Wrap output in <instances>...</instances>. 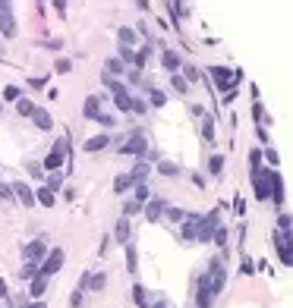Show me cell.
<instances>
[{
	"instance_id": "5bb4252c",
	"label": "cell",
	"mask_w": 293,
	"mask_h": 308,
	"mask_svg": "<svg viewBox=\"0 0 293 308\" xmlns=\"http://www.w3.org/2000/svg\"><path fill=\"white\" fill-rule=\"evenodd\" d=\"M145 220H161V214H164V201L161 198H151V201H145Z\"/></svg>"
},
{
	"instance_id": "ac0fdd59",
	"label": "cell",
	"mask_w": 293,
	"mask_h": 308,
	"mask_svg": "<svg viewBox=\"0 0 293 308\" xmlns=\"http://www.w3.org/2000/svg\"><path fill=\"white\" fill-rule=\"evenodd\" d=\"M145 94H148V101L155 104V107H164V104H167V94H164V91H158L155 85H151V82L145 85Z\"/></svg>"
},
{
	"instance_id": "4316f807",
	"label": "cell",
	"mask_w": 293,
	"mask_h": 308,
	"mask_svg": "<svg viewBox=\"0 0 293 308\" xmlns=\"http://www.w3.org/2000/svg\"><path fill=\"white\" fill-rule=\"evenodd\" d=\"M202 138L205 141H215V123H212V116H202Z\"/></svg>"
},
{
	"instance_id": "d4e9b609",
	"label": "cell",
	"mask_w": 293,
	"mask_h": 308,
	"mask_svg": "<svg viewBox=\"0 0 293 308\" xmlns=\"http://www.w3.org/2000/svg\"><path fill=\"white\" fill-rule=\"evenodd\" d=\"M123 69H126V66H123L120 60H117V57H111V60L104 63V76H111V79H114V76H120Z\"/></svg>"
},
{
	"instance_id": "bcb514c9",
	"label": "cell",
	"mask_w": 293,
	"mask_h": 308,
	"mask_svg": "<svg viewBox=\"0 0 293 308\" xmlns=\"http://www.w3.org/2000/svg\"><path fill=\"white\" fill-rule=\"evenodd\" d=\"M277 227H280V233H290V217L280 214V217H277Z\"/></svg>"
},
{
	"instance_id": "681fc988",
	"label": "cell",
	"mask_w": 293,
	"mask_h": 308,
	"mask_svg": "<svg viewBox=\"0 0 293 308\" xmlns=\"http://www.w3.org/2000/svg\"><path fill=\"white\" fill-rule=\"evenodd\" d=\"M189 113H192V116H196V120H202V116H205V113H208V110H205V107H199V104H196V107H189Z\"/></svg>"
},
{
	"instance_id": "7bdbcfd3",
	"label": "cell",
	"mask_w": 293,
	"mask_h": 308,
	"mask_svg": "<svg viewBox=\"0 0 293 308\" xmlns=\"http://www.w3.org/2000/svg\"><path fill=\"white\" fill-rule=\"evenodd\" d=\"M4 98H7V101H19V98H22V91H19L16 85H7V88H4Z\"/></svg>"
},
{
	"instance_id": "7402d4cb",
	"label": "cell",
	"mask_w": 293,
	"mask_h": 308,
	"mask_svg": "<svg viewBox=\"0 0 293 308\" xmlns=\"http://www.w3.org/2000/svg\"><path fill=\"white\" fill-rule=\"evenodd\" d=\"M161 217H167L170 223H183L186 220V211L183 208H170V205H164V214Z\"/></svg>"
},
{
	"instance_id": "d590c367",
	"label": "cell",
	"mask_w": 293,
	"mask_h": 308,
	"mask_svg": "<svg viewBox=\"0 0 293 308\" xmlns=\"http://www.w3.org/2000/svg\"><path fill=\"white\" fill-rule=\"evenodd\" d=\"M158 170H161L164 176H177V173H180V167H177V164H170V161H161Z\"/></svg>"
},
{
	"instance_id": "f5cc1de1",
	"label": "cell",
	"mask_w": 293,
	"mask_h": 308,
	"mask_svg": "<svg viewBox=\"0 0 293 308\" xmlns=\"http://www.w3.org/2000/svg\"><path fill=\"white\" fill-rule=\"evenodd\" d=\"M148 308H167V305H164V302H155V305H148Z\"/></svg>"
},
{
	"instance_id": "6da1fadb",
	"label": "cell",
	"mask_w": 293,
	"mask_h": 308,
	"mask_svg": "<svg viewBox=\"0 0 293 308\" xmlns=\"http://www.w3.org/2000/svg\"><path fill=\"white\" fill-rule=\"evenodd\" d=\"M202 280H205V286L212 289V295H218L227 286V264L221 261V258H212V261H208V270L202 274Z\"/></svg>"
},
{
	"instance_id": "d6a6232c",
	"label": "cell",
	"mask_w": 293,
	"mask_h": 308,
	"mask_svg": "<svg viewBox=\"0 0 293 308\" xmlns=\"http://www.w3.org/2000/svg\"><path fill=\"white\" fill-rule=\"evenodd\" d=\"M19 277H22V280H26V283H32L35 277H38V264H26V267H22V270H19Z\"/></svg>"
},
{
	"instance_id": "e0dca14e",
	"label": "cell",
	"mask_w": 293,
	"mask_h": 308,
	"mask_svg": "<svg viewBox=\"0 0 293 308\" xmlns=\"http://www.w3.org/2000/svg\"><path fill=\"white\" fill-rule=\"evenodd\" d=\"M108 145H111V135H104V132H101V135H95V138H88V141H85V151H88V154H95V151L108 148Z\"/></svg>"
},
{
	"instance_id": "ffe728a7",
	"label": "cell",
	"mask_w": 293,
	"mask_h": 308,
	"mask_svg": "<svg viewBox=\"0 0 293 308\" xmlns=\"http://www.w3.org/2000/svg\"><path fill=\"white\" fill-rule=\"evenodd\" d=\"M114 104H117V110H120V113H130V110H133V98H130V91L114 94Z\"/></svg>"
},
{
	"instance_id": "52a82bcc",
	"label": "cell",
	"mask_w": 293,
	"mask_h": 308,
	"mask_svg": "<svg viewBox=\"0 0 293 308\" xmlns=\"http://www.w3.org/2000/svg\"><path fill=\"white\" fill-rule=\"evenodd\" d=\"M22 255H26L29 264H38V261H44V255H48V242H44V239H32L26 248H22Z\"/></svg>"
},
{
	"instance_id": "db71d44e",
	"label": "cell",
	"mask_w": 293,
	"mask_h": 308,
	"mask_svg": "<svg viewBox=\"0 0 293 308\" xmlns=\"http://www.w3.org/2000/svg\"><path fill=\"white\" fill-rule=\"evenodd\" d=\"M0 113H4V101H0Z\"/></svg>"
},
{
	"instance_id": "9a60e30c",
	"label": "cell",
	"mask_w": 293,
	"mask_h": 308,
	"mask_svg": "<svg viewBox=\"0 0 293 308\" xmlns=\"http://www.w3.org/2000/svg\"><path fill=\"white\" fill-rule=\"evenodd\" d=\"M44 292H48V277H41V274H38V277H35V280L29 283V295H32L35 302H38Z\"/></svg>"
},
{
	"instance_id": "cb8c5ba5",
	"label": "cell",
	"mask_w": 293,
	"mask_h": 308,
	"mask_svg": "<svg viewBox=\"0 0 293 308\" xmlns=\"http://www.w3.org/2000/svg\"><path fill=\"white\" fill-rule=\"evenodd\" d=\"M133 299H136L139 308H148V289L142 286V283H136V286H133Z\"/></svg>"
},
{
	"instance_id": "1f68e13d",
	"label": "cell",
	"mask_w": 293,
	"mask_h": 308,
	"mask_svg": "<svg viewBox=\"0 0 293 308\" xmlns=\"http://www.w3.org/2000/svg\"><path fill=\"white\" fill-rule=\"evenodd\" d=\"M136 41H139V38H136V32L123 26V29H120V44H123V47H130V44H136Z\"/></svg>"
},
{
	"instance_id": "2e32d148",
	"label": "cell",
	"mask_w": 293,
	"mask_h": 308,
	"mask_svg": "<svg viewBox=\"0 0 293 308\" xmlns=\"http://www.w3.org/2000/svg\"><path fill=\"white\" fill-rule=\"evenodd\" d=\"M114 236H117V242H120V245H126V242H130V217H120V220H117V230H114Z\"/></svg>"
},
{
	"instance_id": "5b68a950",
	"label": "cell",
	"mask_w": 293,
	"mask_h": 308,
	"mask_svg": "<svg viewBox=\"0 0 293 308\" xmlns=\"http://www.w3.org/2000/svg\"><path fill=\"white\" fill-rule=\"evenodd\" d=\"M271 180H274V170H259V173H252V183H255V198H259V201L271 198Z\"/></svg>"
},
{
	"instance_id": "f546056e",
	"label": "cell",
	"mask_w": 293,
	"mask_h": 308,
	"mask_svg": "<svg viewBox=\"0 0 293 308\" xmlns=\"http://www.w3.org/2000/svg\"><path fill=\"white\" fill-rule=\"evenodd\" d=\"M35 205L51 208V205H54V192H48V189H38V192H35Z\"/></svg>"
},
{
	"instance_id": "b9f144b4",
	"label": "cell",
	"mask_w": 293,
	"mask_h": 308,
	"mask_svg": "<svg viewBox=\"0 0 293 308\" xmlns=\"http://www.w3.org/2000/svg\"><path fill=\"white\" fill-rule=\"evenodd\" d=\"M60 183H63V176H60V173H51V176H48V186H44V189H48V192H54V189H60Z\"/></svg>"
},
{
	"instance_id": "8d00e7d4",
	"label": "cell",
	"mask_w": 293,
	"mask_h": 308,
	"mask_svg": "<svg viewBox=\"0 0 293 308\" xmlns=\"http://www.w3.org/2000/svg\"><path fill=\"white\" fill-rule=\"evenodd\" d=\"M252 116H255V120H259V123H262V129L268 126V116H265V107H262V104H259V101H255V104H252Z\"/></svg>"
},
{
	"instance_id": "816d5d0a",
	"label": "cell",
	"mask_w": 293,
	"mask_h": 308,
	"mask_svg": "<svg viewBox=\"0 0 293 308\" xmlns=\"http://www.w3.org/2000/svg\"><path fill=\"white\" fill-rule=\"evenodd\" d=\"M26 308H44V302H32V305H26Z\"/></svg>"
},
{
	"instance_id": "8fae6325",
	"label": "cell",
	"mask_w": 293,
	"mask_h": 308,
	"mask_svg": "<svg viewBox=\"0 0 293 308\" xmlns=\"http://www.w3.org/2000/svg\"><path fill=\"white\" fill-rule=\"evenodd\" d=\"M104 283H108V274H85L82 277V289H91V292H101Z\"/></svg>"
},
{
	"instance_id": "60d3db41",
	"label": "cell",
	"mask_w": 293,
	"mask_h": 308,
	"mask_svg": "<svg viewBox=\"0 0 293 308\" xmlns=\"http://www.w3.org/2000/svg\"><path fill=\"white\" fill-rule=\"evenodd\" d=\"M126 261H130L126 267H130V270H136V245H133V242H126Z\"/></svg>"
},
{
	"instance_id": "c3c4849f",
	"label": "cell",
	"mask_w": 293,
	"mask_h": 308,
	"mask_svg": "<svg viewBox=\"0 0 293 308\" xmlns=\"http://www.w3.org/2000/svg\"><path fill=\"white\" fill-rule=\"evenodd\" d=\"M265 158H268V164H280V158H277L274 148H265Z\"/></svg>"
},
{
	"instance_id": "f907efd6",
	"label": "cell",
	"mask_w": 293,
	"mask_h": 308,
	"mask_svg": "<svg viewBox=\"0 0 293 308\" xmlns=\"http://www.w3.org/2000/svg\"><path fill=\"white\" fill-rule=\"evenodd\" d=\"M133 110H136V113H145L148 104H145V101H133Z\"/></svg>"
},
{
	"instance_id": "f35d334b",
	"label": "cell",
	"mask_w": 293,
	"mask_h": 308,
	"mask_svg": "<svg viewBox=\"0 0 293 308\" xmlns=\"http://www.w3.org/2000/svg\"><path fill=\"white\" fill-rule=\"evenodd\" d=\"M208 170H212V173L218 176L221 170H224V158H221V154H215V158H212V161H208Z\"/></svg>"
},
{
	"instance_id": "4dcf8cb0",
	"label": "cell",
	"mask_w": 293,
	"mask_h": 308,
	"mask_svg": "<svg viewBox=\"0 0 293 308\" xmlns=\"http://www.w3.org/2000/svg\"><path fill=\"white\" fill-rule=\"evenodd\" d=\"M170 88H177V94H189V85H186V79H183L180 73L170 76Z\"/></svg>"
},
{
	"instance_id": "f1b7e54d",
	"label": "cell",
	"mask_w": 293,
	"mask_h": 308,
	"mask_svg": "<svg viewBox=\"0 0 293 308\" xmlns=\"http://www.w3.org/2000/svg\"><path fill=\"white\" fill-rule=\"evenodd\" d=\"M126 189H133V180H130V173H126V176H117V180H114V192H117V195H123Z\"/></svg>"
},
{
	"instance_id": "7dc6e473",
	"label": "cell",
	"mask_w": 293,
	"mask_h": 308,
	"mask_svg": "<svg viewBox=\"0 0 293 308\" xmlns=\"http://www.w3.org/2000/svg\"><path fill=\"white\" fill-rule=\"evenodd\" d=\"M0 201H13V192H10V186L0 183Z\"/></svg>"
},
{
	"instance_id": "ba28073f",
	"label": "cell",
	"mask_w": 293,
	"mask_h": 308,
	"mask_svg": "<svg viewBox=\"0 0 293 308\" xmlns=\"http://www.w3.org/2000/svg\"><path fill=\"white\" fill-rule=\"evenodd\" d=\"M120 151H123V154H145V151H148V138H145L142 132H136V135H130V138L120 145Z\"/></svg>"
},
{
	"instance_id": "d6986e66",
	"label": "cell",
	"mask_w": 293,
	"mask_h": 308,
	"mask_svg": "<svg viewBox=\"0 0 293 308\" xmlns=\"http://www.w3.org/2000/svg\"><path fill=\"white\" fill-rule=\"evenodd\" d=\"M60 167H63V154H57V151H51L48 158H44V170H48V173H57V170H60Z\"/></svg>"
},
{
	"instance_id": "484cf974",
	"label": "cell",
	"mask_w": 293,
	"mask_h": 308,
	"mask_svg": "<svg viewBox=\"0 0 293 308\" xmlns=\"http://www.w3.org/2000/svg\"><path fill=\"white\" fill-rule=\"evenodd\" d=\"M180 76L186 79V85H189V82H196V79L202 76V73H199V69H196L192 63H183V66H180Z\"/></svg>"
},
{
	"instance_id": "9c48e42d",
	"label": "cell",
	"mask_w": 293,
	"mask_h": 308,
	"mask_svg": "<svg viewBox=\"0 0 293 308\" xmlns=\"http://www.w3.org/2000/svg\"><path fill=\"white\" fill-rule=\"evenodd\" d=\"M10 192H13V198H16V201H22L26 208H32V205H35V192H32L26 183H13V186H10Z\"/></svg>"
},
{
	"instance_id": "30bf717a",
	"label": "cell",
	"mask_w": 293,
	"mask_h": 308,
	"mask_svg": "<svg viewBox=\"0 0 293 308\" xmlns=\"http://www.w3.org/2000/svg\"><path fill=\"white\" fill-rule=\"evenodd\" d=\"M82 113H85V120H98V116H101V98H98V94H88V98H85Z\"/></svg>"
},
{
	"instance_id": "277c9868",
	"label": "cell",
	"mask_w": 293,
	"mask_h": 308,
	"mask_svg": "<svg viewBox=\"0 0 293 308\" xmlns=\"http://www.w3.org/2000/svg\"><path fill=\"white\" fill-rule=\"evenodd\" d=\"M63 258H66V255H63V248H51V255H44V261H41V267H38V274L51 280L57 270L63 267Z\"/></svg>"
},
{
	"instance_id": "8992f818",
	"label": "cell",
	"mask_w": 293,
	"mask_h": 308,
	"mask_svg": "<svg viewBox=\"0 0 293 308\" xmlns=\"http://www.w3.org/2000/svg\"><path fill=\"white\" fill-rule=\"evenodd\" d=\"M0 35L4 38H16V16L10 4H0Z\"/></svg>"
},
{
	"instance_id": "44dd1931",
	"label": "cell",
	"mask_w": 293,
	"mask_h": 308,
	"mask_svg": "<svg viewBox=\"0 0 293 308\" xmlns=\"http://www.w3.org/2000/svg\"><path fill=\"white\" fill-rule=\"evenodd\" d=\"M148 170H151V164H136V170L130 173V180H133V186H139V183H145V176H148Z\"/></svg>"
},
{
	"instance_id": "7a4b0ae2",
	"label": "cell",
	"mask_w": 293,
	"mask_h": 308,
	"mask_svg": "<svg viewBox=\"0 0 293 308\" xmlns=\"http://www.w3.org/2000/svg\"><path fill=\"white\" fill-rule=\"evenodd\" d=\"M218 227H221V211L205 214L202 220H199V227H196V242H212V236H215Z\"/></svg>"
},
{
	"instance_id": "603a6c76",
	"label": "cell",
	"mask_w": 293,
	"mask_h": 308,
	"mask_svg": "<svg viewBox=\"0 0 293 308\" xmlns=\"http://www.w3.org/2000/svg\"><path fill=\"white\" fill-rule=\"evenodd\" d=\"M148 57H151V44L139 47V51H136V60H133V66H136V69H145V66H148Z\"/></svg>"
},
{
	"instance_id": "74e56055",
	"label": "cell",
	"mask_w": 293,
	"mask_h": 308,
	"mask_svg": "<svg viewBox=\"0 0 293 308\" xmlns=\"http://www.w3.org/2000/svg\"><path fill=\"white\" fill-rule=\"evenodd\" d=\"M227 239H230V236H227V230H224V227H218V230H215V236H212V242H215V245H221V248L227 245Z\"/></svg>"
},
{
	"instance_id": "4fadbf2b",
	"label": "cell",
	"mask_w": 293,
	"mask_h": 308,
	"mask_svg": "<svg viewBox=\"0 0 293 308\" xmlns=\"http://www.w3.org/2000/svg\"><path fill=\"white\" fill-rule=\"evenodd\" d=\"M161 63H164V69H167L170 76L183 66V60H180V54H177V51H164V54H161Z\"/></svg>"
},
{
	"instance_id": "ee69618b",
	"label": "cell",
	"mask_w": 293,
	"mask_h": 308,
	"mask_svg": "<svg viewBox=\"0 0 293 308\" xmlns=\"http://www.w3.org/2000/svg\"><path fill=\"white\" fill-rule=\"evenodd\" d=\"M139 211H142V205H139V201H126V208H123V217H130V214H139Z\"/></svg>"
},
{
	"instance_id": "ab89813d",
	"label": "cell",
	"mask_w": 293,
	"mask_h": 308,
	"mask_svg": "<svg viewBox=\"0 0 293 308\" xmlns=\"http://www.w3.org/2000/svg\"><path fill=\"white\" fill-rule=\"evenodd\" d=\"M249 167H252V173L262 170V151H252V154H249Z\"/></svg>"
},
{
	"instance_id": "e575fe53",
	"label": "cell",
	"mask_w": 293,
	"mask_h": 308,
	"mask_svg": "<svg viewBox=\"0 0 293 308\" xmlns=\"http://www.w3.org/2000/svg\"><path fill=\"white\" fill-rule=\"evenodd\" d=\"M16 110H19L22 116H32V110H35V104H32L29 98H19V101H16Z\"/></svg>"
},
{
	"instance_id": "83f0119b",
	"label": "cell",
	"mask_w": 293,
	"mask_h": 308,
	"mask_svg": "<svg viewBox=\"0 0 293 308\" xmlns=\"http://www.w3.org/2000/svg\"><path fill=\"white\" fill-rule=\"evenodd\" d=\"M136 189V198L133 201H139V205H145V201H151V189L145 186V183H139V186H133Z\"/></svg>"
},
{
	"instance_id": "836d02e7",
	"label": "cell",
	"mask_w": 293,
	"mask_h": 308,
	"mask_svg": "<svg viewBox=\"0 0 293 308\" xmlns=\"http://www.w3.org/2000/svg\"><path fill=\"white\" fill-rule=\"evenodd\" d=\"M101 82H104V85H108L114 94H123V91H126V85H123V82H117V79H111V76H104Z\"/></svg>"
},
{
	"instance_id": "f6af8a7d",
	"label": "cell",
	"mask_w": 293,
	"mask_h": 308,
	"mask_svg": "<svg viewBox=\"0 0 293 308\" xmlns=\"http://www.w3.org/2000/svg\"><path fill=\"white\" fill-rule=\"evenodd\" d=\"M69 69H73V60H66V57H60V60H57V73H69Z\"/></svg>"
},
{
	"instance_id": "7c38bea8",
	"label": "cell",
	"mask_w": 293,
	"mask_h": 308,
	"mask_svg": "<svg viewBox=\"0 0 293 308\" xmlns=\"http://www.w3.org/2000/svg\"><path fill=\"white\" fill-rule=\"evenodd\" d=\"M32 123L38 126V129H44V132H51V126H54V120H51V113L44 110V107H35V110H32Z\"/></svg>"
},
{
	"instance_id": "3957f363",
	"label": "cell",
	"mask_w": 293,
	"mask_h": 308,
	"mask_svg": "<svg viewBox=\"0 0 293 308\" xmlns=\"http://www.w3.org/2000/svg\"><path fill=\"white\" fill-rule=\"evenodd\" d=\"M208 73L215 76V82H218V88L224 91V94H227V88L233 91V85H237V82L243 79V73H230L227 66H212V69H208Z\"/></svg>"
}]
</instances>
